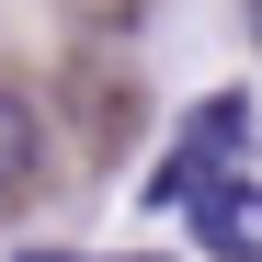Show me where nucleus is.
<instances>
[{
  "label": "nucleus",
  "instance_id": "nucleus-1",
  "mask_svg": "<svg viewBox=\"0 0 262 262\" xmlns=\"http://www.w3.org/2000/svg\"><path fill=\"white\" fill-rule=\"evenodd\" d=\"M239 148H251V103H239V92H216V103H205V114L183 125V148L160 160L148 205H194L205 183H228V160H239Z\"/></svg>",
  "mask_w": 262,
  "mask_h": 262
},
{
  "label": "nucleus",
  "instance_id": "nucleus-2",
  "mask_svg": "<svg viewBox=\"0 0 262 262\" xmlns=\"http://www.w3.org/2000/svg\"><path fill=\"white\" fill-rule=\"evenodd\" d=\"M194 239H205V262H262V183L251 171L194 194Z\"/></svg>",
  "mask_w": 262,
  "mask_h": 262
},
{
  "label": "nucleus",
  "instance_id": "nucleus-3",
  "mask_svg": "<svg viewBox=\"0 0 262 262\" xmlns=\"http://www.w3.org/2000/svg\"><path fill=\"white\" fill-rule=\"evenodd\" d=\"M34 171H46V125H34V103L0 80V205L34 194Z\"/></svg>",
  "mask_w": 262,
  "mask_h": 262
},
{
  "label": "nucleus",
  "instance_id": "nucleus-4",
  "mask_svg": "<svg viewBox=\"0 0 262 262\" xmlns=\"http://www.w3.org/2000/svg\"><path fill=\"white\" fill-rule=\"evenodd\" d=\"M251 46H262V0H251Z\"/></svg>",
  "mask_w": 262,
  "mask_h": 262
},
{
  "label": "nucleus",
  "instance_id": "nucleus-5",
  "mask_svg": "<svg viewBox=\"0 0 262 262\" xmlns=\"http://www.w3.org/2000/svg\"><path fill=\"white\" fill-rule=\"evenodd\" d=\"M34 262H69V251H34Z\"/></svg>",
  "mask_w": 262,
  "mask_h": 262
}]
</instances>
